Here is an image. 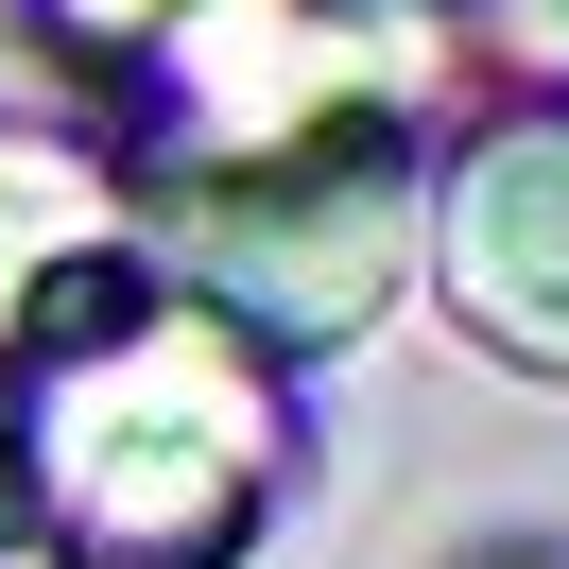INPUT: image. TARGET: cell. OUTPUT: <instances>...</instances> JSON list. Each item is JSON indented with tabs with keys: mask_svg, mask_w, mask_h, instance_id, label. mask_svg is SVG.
<instances>
[{
	"mask_svg": "<svg viewBox=\"0 0 569 569\" xmlns=\"http://www.w3.org/2000/svg\"><path fill=\"white\" fill-rule=\"evenodd\" d=\"M121 259L208 293L277 362L362 346L397 311V277H415V156H397L380 87L311 104V121H259V139H190L121 190Z\"/></svg>",
	"mask_w": 569,
	"mask_h": 569,
	"instance_id": "2",
	"label": "cell"
},
{
	"mask_svg": "<svg viewBox=\"0 0 569 569\" xmlns=\"http://www.w3.org/2000/svg\"><path fill=\"white\" fill-rule=\"evenodd\" d=\"M431 277H449L466 346L569 380V104H518L431 173Z\"/></svg>",
	"mask_w": 569,
	"mask_h": 569,
	"instance_id": "3",
	"label": "cell"
},
{
	"mask_svg": "<svg viewBox=\"0 0 569 569\" xmlns=\"http://www.w3.org/2000/svg\"><path fill=\"white\" fill-rule=\"evenodd\" d=\"M466 36H483V70H518V87L569 104V0H466Z\"/></svg>",
	"mask_w": 569,
	"mask_h": 569,
	"instance_id": "5",
	"label": "cell"
},
{
	"mask_svg": "<svg viewBox=\"0 0 569 569\" xmlns=\"http://www.w3.org/2000/svg\"><path fill=\"white\" fill-rule=\"evenodd\" d=\"M87 259H121V190L87 173V156H52V139H0V346H18Z\"/></svg>",
	"mask_w": 569,
	"mask_h": 569,
	"instance_id": "4",
	"label": "cell"
},
{
	"mask_svg": "<svg viewBox=\"0 0 569 569\" xmlns=\"http://www.w3.org/2000/svg\"><path fill=\"white\" fill-rule=\"evenodd\" d=\"M0 449H18V552L52 569H242L293 466V362L242 346L208 293L87 259L0 346Z\"/></svg>",
	"mask_w": 569,
	"mask_h": 569,
	"instance_id": "1",
	"label": "cell"
},
{
	"mask_svg": "<svg viewBox=\"0 0 569 569\" xmlns=\"http://www.w3.org/2000/svg\"><path fill=\"white\" fill-rule=\"evenodd\" d=\"M0 552H18V449H0Z\"/></svg>",
	"mask_w": 569,
	"mask_h": 569,
	"instance_id": "6",
	"label": "cell"
}]
</instances>
